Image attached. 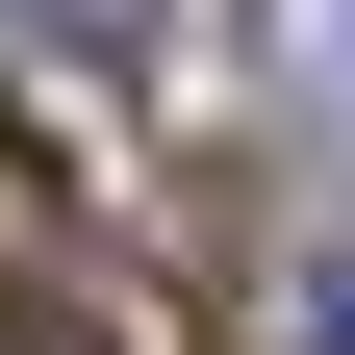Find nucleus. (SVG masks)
<instances>
[{"label": "nucleus", "instance_id": "1", "mask_svg": "<svg viewBox=\"0 0 355 355\" xmlns=\"http://www.w3.org/2000/svg\"><path fill=\"white\" fill-rule=\"evenodd\" d=\"M26 26H51L76 76H203L229 51V0H26Z\"/></svg>", "mask_w": 355, "mask_h": 355}, {"label": "nucleus", "instance_id": "2", "mask_svg": "<svg viewBox=\"0 0 355 355\" xmlns=\"http://www.w3.org/2000/svg\"><path fill=\"white\" fill-rule=\"evenodd\" d=\"M279 355H355V254H304V304H279Z\"/></svg>", "mask_w": 355, "mask_h": 355}]
</instances>
